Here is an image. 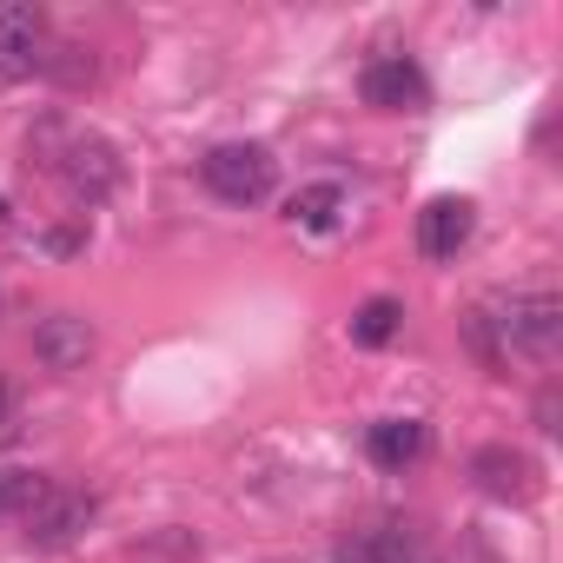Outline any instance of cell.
<instances>
[{"label":"cell","instance_id":"6da1fadb","mask_svg":"<svg viewBox=\"0 0 563 563\" xmlns=\"http://www.w3.org/2000/svg\"><path fill=\"white\" fill-rule=\"evenodd\" d=\"M34 153H41V166L67 186V199H74V206H100V199L120 186V159H113V146H107L100 133L41 126V133H34Z\"/></svg>","mask_w":563,"mask_h":563},{"label":"cell","instance_id":"7a4b0ae2","mask_svg":"<svg viewBox=\"0 0 563 563\" xmlns=\"http://www.w3.org/2000/svg\"><path fill=\"white\" fill-rule=\"evenodd\" d=\"M497 358L504 352H523V358H550L563 345V299L556 292H510L497 306H477Z\"/></svg>","mask_w":563,"mask_h":563},{"label":"cell","instance_id":"3957f363","mask_svg":"<svg viewBox=\"0 0 563 563\" xmlns=\"http://www.w3.org/2000/svg\"><path fill=\"white\" fill-rule=\"evenodd\" d=\"M199 179H206V192L225 199V206H258V199L272 192V179H278V159H272L258 140H225V146H212V153L199 159Z\"/></svg>","mask_w":563,"mask_h":563},{"label":"cell","instance_id":"277c9868","mask_svg":"<svg viewBox=\"0 0 563 563\" xmlns=\"http://www.w3.org/2000/svg\"><path fill=\"white\" fill-rule=\"evenodd\" d=\"M358 93H365V107H378V113H418V107H431V80H424V67H418L411 54L372 60V67L358 74Z\"/></svg>","mask_w":563,"mask_h":563},{"label":"cell","instance_id":"5b68a950","mask_svg":"<svg viewBox=\"0 0 563 563\" xmlns=\"http://www.w3.org/2000/svg\"><path fill=\"white\" fill-rule=\"evenodd\" d=\"M93 517H100V497H93V490H60V484H54L21 523H27V543H34V550H67Z\"/></svg>","mask_w":563,"mask_h":563},{"label":"cell","instance_id":"8992f818","mask_svg":"<svg viewBox=\"0 0 563 563\" xmlns=\"http://www.w3.org/2000/svg\"><path fill=\"white\" fill-rule=\"evenodd\" d=\"M41 54H47V14L27 0H0V80L41 74Z\"/></svg>","mask_w":563,"mask_h":563},{"label":"cell","instance_id":"52a82bcc","mask_svg":"<svg viewBox=\"0 0 563 563\" xmlns=\"http://www.w3.org/2000/svg\"><path fill=\"white\" fill-rule=\"evenodd\" d=\"M471 225H477V206L444 192V199H431V206L418 212V252L444 265V258H457V252L471 245Z\"/></svg>","mask_w":563,"mask_h":563},{"label":"cell","instance_id":"ba28073f","mask_svg":"<svg viewBox=\"0 0 563 563\" xmlns=\"http://www.w3.org/2000/svg\"><path fill=\"white\" fill-rule=\"evenodd\" d=\"M93 325L80 319V312H47L41 325H34V358L47 365V372H80L87 358H93Z\"/></svg>","mask_w":563,"mask_h":563},{"label":"cell","instance_id":"9c48e42d","mask_svg":"<svg viewBox=\"0 0 563 563\" xmlns=\"http://www.w3.org/2000/svg\"><path fill=\"white\" fill-rule=\"evenodd\" d=\"M365 451H372L378 471H411V464L431 451V431H424L418 418H378V424L365 431Z\"/></svg>","mask_w":563,"mask_h":563},{"label":"cell","instance_id":"30bf717a","mask_svg":"<svg viewBox=\"0 0 563 563\" xmlns=\"http://www.w3.org/2000/svg\"><path fill=\"white\" fill-rule=\"evenodd\" d=\"M471 477L490 490V497H530L537 490V471H530V457L523 451H510V444H484L477 457H471Z\"/></svg>","mask_w":563,"mask_h":563},{"label":"cell","instance_id":"8fae6325","mask_svg":"<svg viewBox=\"0 0 563 563\" xmlns=\"http://www.w3.org/2000/svg\"><path fill=\"white\" fill-rule=\"evenodd\" d=\"M339 563H431V556L418 550L411 530H398V523H372V530H352V537L339 543Z\"/></svg>","mask_w":563,"mask_h":563},{"label":"cell","instance_id":"7c38bea8","mask_svg":"<svg viewBox=\"0 0 563 563\" xmlns=\"http://www.w3.org/2000/svg\"><path fill=\"white\" fill-rule=\"evenodd\" d=\"M398 332H405V306H398V299H365V306L352 312V345H365V352L391 345Z\"/></svg>","mask_w":563,"mask_h":563},{"label":"cell","instance_id":"4fadbf2b","mask_svg":"<svg viewBox=\"0 0 563 563\" xmlns=\"http://www.w3.org/2000/svg\"><path fill=\"white\" fill-rule=\"evenodd\" d=\"M339 212H345V192L325 179V186H306L299 199H292V219L306 225V232H332L339 225Z\"/></svg>","mask_w":563,"mask_h":563},{"label":"cell","instance_id":"5bb4252c","mask_svg":"<svg viewBox=\"0 0 563 563\" xmlns=\"http://www.w3.org/2000/svg\"><path fill=\"white\" fill-rule=\"evenodd\" d=\"M47 490H54V477H41V471H0V517H27Z\"/></svg>","mask_w":563,"mask_h":563},{"label":"cell","instance_id":"9a60e30c","mask_svg":"<svg viewBox=\"0 0 563 563\" xmlns=\"http://www.w3.org/2000/svg\"><path fill=\"white\" fill-rule=\"evenodd\" d=\"M41 74L60 80V87H87V80H93V54H87V47H47V54H41Z\"/></svg>","mask_w":563,"mask_h":563},{"label":"cell","instance_id":"2e32d148","mask_svg":"<svg viewBox=\"0 0 563 563\" xmlns=\"http://www.w3.org/2000/svg\"><path fill=\"white\" fill-rule=\"evenodd\" d=\"M537 424H543V431H563V424H556V385H543V398H537Z\"/></svg>","mask_w":563,"mask_h":563},{"label":"cell","instance_id":"e0dca14e","mask_svg":"<svg viewBox=\"0 0 563 563\" xmlns=\"http://www.w3.org/2000/svg\"><path fill=\"white\" fill-rule=\"evenodd\" d=\"M47 252H80V232H47Z\"/></svg>","mask_w":563,"mask_h":563},{"label":"cell","instance_id":"ac0fdd59","mask_svg":"<svg viewBox=\"0 0 563 563\" xmlns=\"http://www.w3.org/2000/svg\"><path fill=\"white\" fill-rule=\"evenodd\" d=\"M8 405H14V391H8V378H0V424H8Z\"/></svg>","mask_w":563,"mask_h":563},{"label":"cell","instance_id":"d6986e66","mask_svg":"<svg viewBox=\"0 0 563 563\" xmlns=\"http://www.w3.org/2000/svg\"><path fill=\"white\" fill-rule=\"evenodd\" d=\"M0 219H8V199H0Z\"/></svg>","mask_w":563,"mask_h":563}]
</instances>
